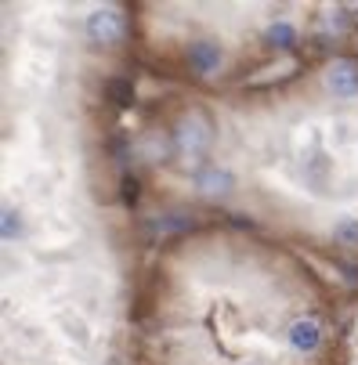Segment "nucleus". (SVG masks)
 I'll use <instances>...</instances> for the list:
<instances>
[{
    "mask_svg": "<svg viewBox=\"0 0 358 365\" xmlns=\"http://www.w3.org/2000/svg\"><path fill=\"white\" fill-rule=\"evenodd\" d=\"M15 228H19V217H15V214L8 210V214H4V235H11Z\"/></svg>",
    "mask_w": 358,
    "mask_h": 365,
    "instance_id": "11",
    "label": "nucleus"
},
{
    "mask_svg": "<svg viewBox=\"0 0 358 365\" xmlns=\"http://www.w3.org/2000/svg\"><path fill=\"white\" fill-rule=\"evenodd\" d=\"M290 344H293V351H300V354H312V351H319V344H322V326H319V319H297L293 326H290Z\"/></svg>",
    "mask_w": 358,
    "mask_h": 365,
    "instance_id": "4",
    "label": "nucleus"
},
{
    "mask_svg": "<svg viewBox=\"0 0 358 365\" xmlns=\"http://www.w3.org/2000/svg\"><path fill=\"white\" fill-rule=\"evenodd\" d=\"M293 40H297V29L290 22H279L268 29V43H275V47H293Z\"/></svg>",
    "mask_w": 358,
    "mask_h": 365,
    "instance_id": "8",
    "label": "nucleus"
},
{
    "mask_svg": "<svg viewBox=\"0 0 358 365\" xmlns=\"http://www.w3.org/2000/svg\"><path fill=\"white\" fill-rule=\"evenodd\" d=\"M210 138H214V130H210V123L203 116H185L181 127H178V145L185 152H207Z\"/></svg>",
    "mask_w": 358,
    "mask_h": 365,
    "instance_id": "2",
    "label": "nucleus"
},
{
    "mask_svg": "<svg viewBox=\"0 0 358 365\" xmlns=\"http://www.w3.org/2000/svg\"><path fill=\"white\" fill-rule=\"evenodd\" d=\"M195 181H199V192H203V195H228V192H232V174H228L225 167L203 170Z\"/></svg>",
    "mask_w": 358,
    "mask_h": 365,
    "instance_id": "6",
    "label": "nucleus"
},
{
    "mask_svg": "<svg viewBox=\"0 0 358 365\" xmlns=\"http://www.w3.org/2000/svg\"><path fill=\"white\" fill-rule=\"evenodd\" d=\"M333 239L344 242V246H358V221H351V217L337 221L333 225Z\"/></svg>",
    "mask_w": 358,
    "mask_h": 365,
    "instance_id": "7",
    "label": "nucleus"
},
{
    "mask_svg": "<svg viewBox=\"0 0 358 365\" xmlns=\"http://www.w3.org/2000/svg\"><path fill=\"white\" fill-rule=\"evenodd\" d=\"M87 36L98 40V43H116V40L123 36V19H120V11H113V8L91 11V15H87Z\"/></svg>",
    "mask_w": 358,
    "mask_h": 365,
    "instance_id": "1",
    "label": "nucleus"
},
{
    "mask_svg": "<svg viewBox=\"0 0 358 365\" xmlns=\"http://www.w3.org/2000/svg\"><path fill=\"white\" fill-rule=\"evenodd\" d=\"M109 94L120 101V106H127V101L134 98V87H131L127 80H113V83H109Z\"/></svg>",
    "mask_w": 358,
    "mask_h": 365,
    "instance_id": "9",
    "label": "nucleus"
},
{
    "mask_svg": "<svg viewBox=\"0 0 358 365\" xmlns=\"http://www.w3.org/2000/svg\"><path fill=\"white\" fill-rule=\"evenodd\" d=\"M134 199H138V181L123 178V202H134Z\"/></svg>",
    "mask_w": 358,
    "mask_h": 365,
    "instance_id": "10",
    "label": "nucleus"
},
{
    "mask_svg": "<svg viewBox=\"0 0 358 365\" xmlns=\"http://www.w3.org/2000/svg\"><path fill=\"white\" fill-rule=\"evenodd\" d=\"M326 83H329L333 98H354L358 94V66L347 62V58L333 62L329 73H326Z\"/></svg>",
    "mask_w": 358,
    "mask_h": 365,
    "instance_id": "3",
    "label": "nucleus"
},
{
    "mask_svg": "<svg viewBox=\"0 0 358 365\" xmlns=\"http://www.w3.org/2000/svg\"><path fill=\"white\" fill-rule=\"evenodd\" d=\"M218 66H221V47H218V43H210V40L188 43V69H192V73L210 76Z\"/></svg>",
    "mask_w": 358,
    "mask_h": 365,
    "instance_id": "5",
    "label": "nucleus"
}]
</instances>
